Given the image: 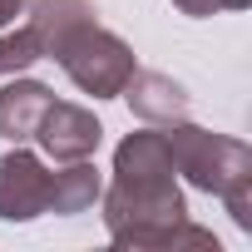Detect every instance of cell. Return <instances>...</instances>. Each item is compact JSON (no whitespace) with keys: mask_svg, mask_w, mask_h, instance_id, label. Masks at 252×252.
<instances>
[{"mask_svg":"<svg viewBox=\"0 0 252 252\" xmlns=\"http://www.w3.org/2000/svg\"><path fill=\"white\" fill-rule=\"evenodd\" d=\"M109 232L114 242L134 247H168V242H198L218 247L213 232H198L183 222V193L173 183V154L163 129L129 134L114 154V188H109Z\"/></svg>","mask_w":252,"mask_h":252,"instance_id":"cell-1","label":"cell"},{"mask_svg":"<svg viewBox=\"0 0 252 252\" xmlns=\"http://www.w3.org/2000/svg\"><path fill=\"white\" fill-rule=\"evenodd\" d=\"M30 25H35L45 55L60 60L64 74L84 94H94V99L124 94V84L134 74V50L94 20L89 0H30Z\"/></svg>","mask_w":252,"mask_h":252,"instance_id":"cell-2","label":"cell"},{"mask_svg":"<svg viewBox=\"0 0 252 252\" xmlns=\"http://www.w3.org/2000/svg\"><path fill=\"white\" fill-rule=\"evenodd\" d=\"M163 139H168L173 168H183V173H188L198 188H208V193L227 198L232 218L247 227V222H252V218H247L252 154H247L237 139H218V134H203V129H193V124H183V119H178V129L168 124V129H163Z\"/></svg>","mask_w":252,"mask_h":252,"instance_id":"cell-3","label":"cell"},{"mask_svg":"<svg viewBox=\"0 0 252 252\" xmlns=\"http://www.w3.org/2000/svg\"><path fill=\"white\" fill-rule=\"evenodd\" d=\"M50 188H55V173H45L35 154L15 149L0 158V218L5 222H30L50 213Z\"/></svg>","mask_w":252,"mask_h":252,"instance_id":"cell-4","label":"cell"},{"mask_svg":"<svg viewBox=\"0 0 252 252\" xmlns=\"http://www.w3.org/2000/svg\"><path fill=\"white\" fill-rule=\"evenodd\" d=\"M99 119L89 114V109H79V104H60V99H50V109H45V119H40V129H35V139L45 144V154H55L60 163H79V158H89L94 149H99Z\"/></svg>","mask_w":252,"mask_h":252,"instance_id":"cell-5","label":"cell"},{"mask_svg":"<svg viewBox=\"0 0 252 252\" xmlns=\"http://www.w3.org/2000/svg\"><path fill=\"white\" fill-rule=\"evenodd\" d=\"M124 94H129L134 114L149 119V124H178V119H188V94H183V84H173L168 74L134 69L129 84H124Z\"/></svg>","mask_w":252,"mask_h":252,"instance_id":"cell-6","label":"cell"},{"mask_svg":"<svg viewBox=\"0 0 252 252\" xmlns=\"http://www.w3.org/2000/svg\"><path fill=\"white\" fill-rule=\"evenodd\" d=\"M50 99H55V94H50L45 84H35V79H10L5 89H0V139H10V144L35 139Z\"/></svg>","mask_w":252,"mask_h":252,"instance_id":"cell-7","label":"cell"},{"mask_svg":"<svg viewBox=\"0 0 252 252\" xmlns=\"http://www.w3.org/2000/svg\"><path fill=\"white\" fill-rule=\"evenodd\" d=\"M94 198H99V178H94V168L79 158V163H69L64 173H55V188H50V213H84Z\"/></svg>","mask_w":252,"mask_h":252,"instance_id":"cell-8","label":"cell"},{"mask_svg":"<svg viewBox=\"0 0 252 252\" xmlns=\"http://www.w3.org/2000/svg\"><path fill=\"white\" fill-rule=\"evenodd\" d=\"M35 60H45V45H40L35 25H25V30H15V35H0V74H20V69H30Z\"/></svg>","mask_w":252,"mask_h":252,"instance_id":"cell-9","label":"cell"},{"mask_svg":"<svg viewBox=\"0 0 252 252\" xmlns=\"http://www.w3.org/2000/svg\"><path fill=\"white\" fill-rule=\"evenodd\" d=\"M183 15H213V10H242L247 0H173Z\"/></svg>","mask_w":252,"mask_h":252,"instance_id":"cell-10","label":"cell"},{"mask_svg":"<svg viewBox=\"0 0 252 252\" xmlns=\"http://www.w3.org/2000/svg\"><path fill=\"white\" fill-rule=\"evenodd\" d=\"M20 5H25V0H0V25H10L20 15Z\"/></svg>","mask_w":252,"mask_h":252,"instance_id":"cell-11","label":"cell"}]
</instances>
